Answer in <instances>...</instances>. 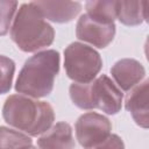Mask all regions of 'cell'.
<instances>
[{
    "label": "cell",
    "instance_id": "17",
    "mask_svg": "<svg viewBox=\"0 0 149 149\" xmlns=\"http://www.w3.org/2000/svg\"><path fill=\"white\" fill-rule=\"evenodd\" d=\"M87 149H125V143L119 135L111 134L102 142H100L91 148H87Z\"/></svg>",
    "mask_w": 149,
    "mask_h": 149
},
{
    "label": "cell",
    "instance_id": "15",
    "mask_svg": "<svg viewBox=\"0 0 149 149\" xmlns=\"http://www.w3.org/2000/svg\"><path fill=\"white\" fill-rule=\"evenodd\" d=\"M15 73V63L12 58L0 55V94L9 92Z\"/></svg>",
    "mask_w": 149,
    "mask_h": 149
},
{
    "label": "cell",
    "instance_id": "16",
    "mask_svg": "<svg viewBox=\"0 0 149 149\" xmlns=\"http://www.w3.org/2000/svg\"><path fill=\"white\" fill-rule=\"evenodd\" d=\"M17 5V1L0 0V36H5L8 33Z\"/></svg>",
    "mask_w": 149,
    "mask_h": 149
},
{
    "label": "cell",
    "instance_id": "2",
    "mask_svg": "<svg viewBox=\"0 0 149 149\" xmlns=\"http://www.w3.org/2000/svg\"><path fill=\"white\" fill-rule=\"evenodd\" d=\"M59 65L58 51L49 49L36 52L24 62L20 70L15 81V91L34 99L49 95L54 90Z\"/></svg>",
    "mask_w": 149,
    "mask_h": 149
},
{
    "label": "cell",
    "instance_id": "11",
    "mask_svg": "<svg viewBox=\"0 0 149 149\" xmlns=\"http://www.w3.org/2000/svg\"><path fill=\"white\" fill-rule=\"evenodd\" d=\"M37 146L40 149H73L76 141L72 127L65 121L57 122L37 139Z\"/></svg>",
    "mask_w": 149,
    "mask_h": 149
},
{
    "label": "cell",
    "instance_id": "14",
    "mask_svg": "<svg viewBox=\"0 0 149 149\" xmlns=\"http://www.w3.org/2000/svg\"><path fill=\"white\" fill-rule=\"evenodd\" d=\"M33 146L29 135L5 126H0V149H24Z\"/></svg>",
    "mask_w": 149,
    "mask_h": 149
},
{
    "label": "cell",
    "instance_id": "6",
    "mask_svg": "<svg viewBox=\"0 0 149 149\" xmlns=\"http://www.w3.org/2000/svg\"><path fill=\"white\" fill-rule=\"evenodd\" d=\"M76 139L85 149L91 148L106 140L112 132V123L108 118L97 112L81 114L74 125Z\"/></svg>",
    "mask_w": 149,
    "mask_h": 149
},
{
    "label": "cell",
    "instance_id": "13",
    "mask_svg": "<svg viewBox=\"0 0 149 149\" xmlns=\"http://www.w3.org/2000/svg\"><path fill=\"white\" fill-rule=\"evenodd\" d=\"M86 14L102 23H114L116 19V1L114 0H99L87 1L85 3Z\"/></svg>",
    "mask_w": 149,
    "mask_h": 149
},
{
    "label": "cell",
    "instance_id": "12",
    "mask_svg": "<svg viewBox=\"0 0 149 149\" xmlns=\"http://www.w3.org/2000/svg\"><path fill=\"white\" fill-rule=\"evenodd\" d=\"M147 1H116V19L125 26H139L147 21Z\"/></svg>",
    "mask_w": 149,
    "mask_h": 149
},
{
    "label": "cell",
    "instance_id": "9",
    "mask_svg": "<svg viewBox=\"0 0 149 149\" xmlns=\"http://www.w3.org/2000/svg\"><path fill=\"white\" fill-rule=\"evenodd\" d=\"M41 15L56 23L72 21L81 10V3L77 1H31Z\"/></svg>",
    "mask_w": 149,
    "mask_h": 149
},
{
    "label": "cell",
    "instance_id": "18",
    "mask_svg": "<svg viewBox=\"0 0 149 149\" xmlns=\"http://www.w3.org/2000/svg\"><path fill=\"white\" fill-rule=\"evenodd\" d=\"M24 149H37V148H35V147L30 146V147H27V148H24Z\"/></svg>",
    "mask_w": 149,
    "mask_h": 149
},
{
    "label": "cell",
    "instance_id": "4",
    "mask_svg": "<svg viewBox=\"0 0 149 149\" xmlns=\"http://www.w3.org/2000/svg\"><path fill=\"white\" fill-rule=\"evenodd\" d=\"M72 102L80 109H100L114 115L121 111L123 93L106 74L90 83H72L69 87Z\"/></svg>",
    "mask_w": 149,
    "mask_h": 149
},
{
    "label": "cell",
    "instance_id": "10",
    "mask_svg": "<svg viewBox=\"0 0 149 149\" xmlns=\"http://www.w3.org/2000/svg\"><path fill=\"white\" fill-rule=\"evenodd\" d=\"M148 87L149 81L146 79L144 81L137 84L133 87L129 93H127L125 99V107L130 113L135 123L144 129L148 128L149 118H148Z\"/></svg>",
    "mask_w": 149,
    "mask_h": 149
},
{
    "label": "cell",
    "instance_id": "8",
    "mask_svg": "<svg viewBox=\"0 0 149 149\" xmlns=\"http://www.w3.org/2000/svg\"><path fill=\"white\" fill-rule=\"evenodd\" d=\"M111 74L119 88L127 92L143 80L146 77V69L134 58H122L115 62L111 68Z\"/></svg>",
    "mask_w": 149,
    "mask_h": 149
},
{
    "label": "cell",
    "instance_id": "5",
    "mask_svg": "<svg viewBox=\"0 0 149 149\" xmlns=\"http://www.w3.org/2000/svg\"><path fill=\"white\" fill-rule=\"evenodd\" d=\"M102 68L100 54L92 47L72 42L64 50V69L73 83H90Z\"/></svg>",
    "mask_w": 149,
    "mask_h": 149
},
{
    "label": "cell",
    "instance_id": "1",
    "mask_svg": "<svg viewBox=\"0 0 149 149\" xmlns=\"http://www.w3.org/2000/svg\"><path fill=\"white\" fill-rule=\"evenodd\" d=\"M2 118L17 130L29 136H38L52 126L55 112L47 101H40L23 94H12L5 100Z\"/></svg>",
    "mask_w": 149,
    "mask_h": 149
},
{
    "label": "cell",
    "instance_id": "3",
    "mask_svg": "<svg viewBox=\"0 0 149 149\" xmlns=\"http://www.w3.org/2000/svg\"><path fill=\"white\" fill-rule=\"evenodd\" d=\"M10 38L24 52H36L52 44L55 30L36 7L22 3L10 27Z\"/></svg>",
    "mask_w": 149,
    "mask_h": 149
},
{
    "label": "cell",
    "instance_id": "7",
    "mask_svg": "<svg viewBox=\"0 0 149 149\" xmlns=\"http://www.w3.org/2000/svg\"><path fill=\"white\" fill-rule=\"evenodd\" d=\"M115 31V23H102L91 19L87 14L80 15L76 26L77 38L99 49H104L112 43Z\"/></svg>",
    "mask_w": 149,
    "mask_h": 149
}]
</instances>
